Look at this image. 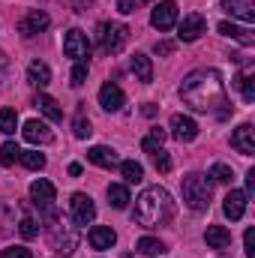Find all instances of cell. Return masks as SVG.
I'll return each instance as SVG.
<instances>
[{
    "instance_id": "obj_27",
    "label": "cell",
    "mask_w": 255,
    "mask_h": 258,
    "mask_svg": "<svg viewBox=\"0 0 255 258\" xmlns=\"http://www.w3.org/2000/svg\"><path fill=\"white\" fill-rule=\"evenodd\" d=\"M120 174H123V180H126V183H141V180H144V168H141L135 159L120 162Z\"/></svg>"
},
{
    "instance_id": "obj_29",
    "label": "cell",
    "mask_w": 255,
    "mask_h": 258,
    "mask_svg": "<svg viewBox=\"0 0 255 258\" xmlns=\"http://www.w3.org/2000/svg\"><path fill=\"white\" fill-rule=\"evenodd\" d=\"M138 252L147 258H156L165 252V246H162V240H156V237H141L138 240Z\"/></svg>"
},
{
    "instance_id": "obj_13",
    "label": "cell",
    "mask_w": 255,
    "mask_h": 258,
    "mask_svg": "<svg viewBox=\"0 0 255 258\" xmlns=\"http://www.w3.org/2000/svg\"><path fill=\"white\" fill-rule=\"evenodd\" d=\"M123 102H126L123 90H120L114 81H105V84H102V90H99V105H102L105 111H120V108H123Z\"/></svg>"
},
{
    "instance_id": "obj_41",
    "label": "cell",
    "mask_w": 255,
    "mask_h": 258,
    "mask_svg": "<svg viewBox=\"0 0 255 258\" xmlns=\"http://www.w3.org/2000/svg\"><path fill=\"white\" fill-rule=\"evenodd\" d=\"M6 72H9V57L0 51V84H3V78H6Z\"/></svg>"
},
{
    "instance_id": "obj_44",
    "label": "cell",
    "mask_w": 255,
    "mask_h": 258,
    "mask_svg": "<svg viewBox=\"0 0 255 258\" xmlns=\"http://www.w3.org/2000/svg\"><path fill=\"white\" fill-rule=\"evenodd\" d=\"M69 174H72V177H78V174H81V165H78V162H72V165H69Z\"/></svg>"
},
{
    "instance_id": "obj_23",
    "label": "cell",
    "mask_w": 255,
    "mask_h": 258,
    "mask_svg": "<svg viewBox=\"0 0 255 258\" xmlns=\"http://www.w3.org/2000/svg\"><path fill=\"white\" fill-rule=\"evenodd\" d=\"M27 81L33 84V87H48V81H51V69L48 63H42V60H33V63L27 66Z\"/></svg>"
},
{
    "instance_id": "obj_16",
    "label": "cell",
    "mask_w": 255,
    "mask_h": 258,
    "mask_svg": "<svg viewBox=\"0 0 255 258\" xmlns=\"http://www.w3.org/2000/svg\"><path fill=\"white\" fill-rule=\"evenodd\" d=\"M171 135L177 138V141H195V135H198V123L192 120V117H186V114H174L171 117Z\"/></svg>"
},
{
    "instance_id": "obj_19",
    "label": "cell",
    "mask_w": 255,
    "mask_h": 258,
    "mask_svg": "<svg viewBox=\"0 0 255 258\" xmlns=\"http://www.w3.org/2000/svg\"><path fill=\"white\" fill-rule=\"evenodd\" d=\"M225 12H231V18H240L246 24L255 21V0H222Z\"/></svg>"
},
{
    "instance_id": "obj_34",
    "label": "cell",
    "mask_w": 255,
    "mask_h": 258,
    "mask_svg": "<svg viewBox=\"0 0 255 258\" xmlns=\"http://www.w3.org/2000/svg\"><path fill=\"white\" fill-rule=\"evenodd\" d=\"M150 159H153L156 171H162V174H168V171H171V156H168V150H165V147H159L156 153H150Z\"/></svg>"
},
{
    "instance_id": "obj_26",
    "label": "cell",
    "mask_w": 255,
    "mask_h": 258,
    "mask_svg": "<svg viewBox=\"0 0 255 258\" xmlns=\"http://www.w3.org/2000/svg\"><path fill=\"white\" fill-rule=\"evenodd\" d=\"M231 84L243 90V99H246V102H255V75L252 72H240Z\"/></svg>"
},
{
    "instance_id": "obj_3",
    "label": "cell",
    "mask_w": 255,
    "mask_h": 258,
    "mask_svg": "<svg viewBox=\"0 0 255 258\" xmlns=\"http://www.w3.org/2000/svg\"><path fill=\"white\" fill-rule=\"evenodd\" d=\"M180 189H183V201H186V207H192V210H207V207H210V198H213V180H210L207 174H198V171L186 174L183 183H180Z\"/></svg>"
},
{
    "instance_id": "obj_2",
    "label": "cell",
    "mask_w": 255,
    "mask_h": 258,
    "mask_svg": "<svg viewBox=\"0 0 255 258\" xmlns=\"http://www.w3.org/2000/svg\"><path fill=\"white\" fill-rule=\"evenodd\" d=\"M174 219V201L168 189L162 186H147L135 201V222L144 228H162Z\"/></svg>"
},
{
    "instance_id": "obj_10",
    "label": "cell",
    "mask_w": 255,
    "mask_h": 258,
    "mask_svg": "<svg viewBox=\"0 0 255 258\" xmlns=\"http://www.w3.org/2000/svg\"><path fill=\"white\" fill-rule=\"evenodd\" d=\"M231 147L243 156H252L255 153V129L252 123H240V126L231 132Z\"/></svg>"
},
{
    "instance_id": "obj_21",
    "label": "cell",
    "mask_w": 255,
    "mask_h": 258,
    "mask_svg": "<svg viewBox=\"0 0 255 258\" xmlns=\"http://www.w3.org/2000/svg\"><path fill=\"white\" fill-rule=\"evenodd\" d=\"M204 240H207L210 249H228V246H231V231H228L225 225H207Z\"/></svg>"
},
{
    "instance_id": "obj_1",
    "label": "cell",
    "mask_w": 255,
    "mask_h": 258,
    "mask_svg": "<svg viewBox=\"0 0 255 258\" xmlns=\"http://www.w3.org/2000/svg\"><path fill=\"white\" fill-rule=\"evenodd\" d=\"M180 99L189 105L192 111H201V114L228 117V111H231L222 75L216 69H195V72H189L180 81Z\"/></svg>"
},
{
    "instance_id": "obj_38",
    "label": "cell",
    "mask_w": 255,
    "mask_h": 258,
    "mask_svg": "<svg viewBox=\"0 0 255 258\" xmlns=\"http://www.w3.org/2000/svg\"><path fill=\"white\" fill-rule=\"evenodd\" d=\"M174 51V42H168V39H159L156 45H153V54H162V57H168Z\"/></svg>"
},
{
    "instance_id": "obj_20",
    "label": "cell",
    "mask_w": 255,
    "mask_h": 258,
    "mask_svg": "<svg viewBox=\"0 0 255 258\" xmlns=\"http://www.w3.org/2000/svg\"><path fill=\"white\" fill-rule=\"evenodd\" d=\"M219 33L228 36V39H237L243 48H252L255 45V36H252L249 27H237V24H231V21H222V24H219Z\"/></svg>"
},
{
    "instance_id": "obj_14",
    "label": "cell",
    "mask_w": 255,
    "mask_h": 258,
    "mask_svg": "<svg viewBox=\"0 0 255 258\" xmlns=\"http://www.w3.org/2000/svg\"><path fill=\"white\" fill-rule=\"evenodd\" d=\"M87 240H90L93 249L105 252V249H111V246L117 243V234H114V228H108V225H93V228L87 231Z\"/></svg>"
},
{
    "instance_id": "obj_15",
    "label": "cell",
    "mask_w": 255,
    "mask_h": 258,
    "mask_svg": "<svg viewBox=\"0 0 255 258\" xmlns=\"http://www.w3.org/2000/svg\"><path fill=\"white\" fill-rule=\"evenodd\" d=\"M246 198H249L246 192H240V189H231V192L225 195V201H222V213H225L231 222H237V219L246 213Z\"/></svg>"
},
{
    "instance_id": "obj_42",
    "label": "cell",
    "mask_w": 255,
    "mask_h": 258,
    "mask_svg": "<svg viewBox=\"0 0 255 258\" xmlns=\"http://www.w3.org/2000/svg\"><path fill=\"white\" fill-rule=\"evenodd\" d=\"M255 192V168H249V174H246V195Z\"/></svg>"
},
{
    "instance_id": "obj_28",
    "label": "cell",
    "mask_w": 255,
    "mask_h": 258,
    "mask_svg": "<svg viewBox=\"0 0 255 258\" xmlns=\"http://www.w3.org/2000/svg\"><path fill=\"white\" fill-rule=\"evenodd\" d=\"M21 165L24 168H30V171H42L45 168V156L39 153V150H21Z\"/></svg>"
},
{
    "instance_id": "obj_17",
    "label": "cell",
    "mask_w": 255,
    "mask_h": 258,
    "mask_svg": "<svg viewBox=\"0 0 255 258\" xmlns=\"http://www.w3.org/2000/svg\"><path fill=\"white\" fill-rule=\"evenodd\" d=\"M87 159H90L93 165H99V168H117V165H120V156H117L111 147H105V144H93V147L87 150Z\"/></svg>"
},
{
    "instance_id": "obj_7",
    "label": "cell",
    "mask_w": 255,
    "mask_h": 258,
    "mask_svg": "<svg viewBox=\"0 0 255 258\" xmlns=\"http://www.w3.org/2000/svg\"><path fill=\"white\" fill-rule=\"evenodd\" d=\"M69 210H72V222L75 225H90L96 219V204L87 192H75L69 198Z\"/></svg>"
},
{
    "instance_id": "obj_39",
    "label": "cell",
    "mask_w": 255,
    "mask_h": 258,
    "mask_svg": "<svg viewBox=\"0 0 255 258\" xmlns=\"http://www.w3.org/2000/svg\"><path fill=\"white\" fill-rule=\"evenodd\" d=\"M138 3H141V0H117V9H120L123 15H129V12L138 9Z\"/></svg>"
},
{
    "instance_id": "obj_11",
    "label": "cell",
    "mask_w": 255,
    "mask_h": 258,
    "mask_svg": "<svg viewBox=\"0 0 255 258\" xmlns=\"http://www.w3.org/2000/svg\"><path fill=\"white\" fill-rule=\"evenodd\" d=\"M30 198H33V204H36V207L51 210V207H54V183H51V180H45V177L33 180V183H30Z\"/></svg>"
},
{
    "instance_id": "obj_40",
    "label": "cell",
    "mask_w": 255,
    "mask_h": 258,
    "mask_svg": "<svg viewBox=\"0 0 255 258\" xmlns=\"http://www.w3.org/2000/svg\"><path fill=\"white\" fill-rule=\"evenodd\" d=\"M243 246H246V255L255 258V246H252V228H246V234H243Z\"/></svg>"
},
{
    "instance_id": "obj_5",
    "label": "cell",
    "mask_w": 255,
    "mask_h": 258,
    "mask_svg": "<svg viewBox=\"0 0 255 258\" xmlns=\"http://www.w3.org/2000/svg\"><path fill=\"white\" fill-rule=\"evenodd\" d=\"M126 42H129L126 24H108V21L99 24V45H102L105 54H120Z\"/></svg>"
},
{
    "instance_id": "obj_31",
    "label": "cell",
    "mask_w": 255,
    "mask_h": 258,
    "mask_svg": "<svg viewBox=\"0 0 255 258\" xmlns=\"http://www.w3.org/2000/svg\"><path fill=\"white\" fill-rule=\"evenodd\" d=\"M18 126V114H15V108H0V132L3 135H12Z\"/></svg>"
},
{
    "instance_id": "obj_6",
    "label": "cell",
    "mask_w": 255,
    "mask_h": 258,
    "mask_svg": "<svg viewBox=\"0 0 255 258\" xmlns=\"http://www.w3.org/2000/svg\"><path fill=\"white\" fill-rule=\"evenodd\" d=\"M63 54L66 57H72L75 63H84L87 57H90V39H87V33L84 30H69L63 36Z\"/></svg>"
},
{
    "instance_id": "obj_43",
    "label": "cell",
    "mask_w": 255,
    "mask_h": 258,
    "mask_svg": "<svg viewBox=\"0 0 255 258\" xmlns=\"http://www.w3.org/2000/svg\"><path fill=\"white\" fill-rule=\"evenodd\" d=\"M90 3H93V0H72V9H75V12H87Z\"/></svg>"
},
{
    "instance_id": "obj_9",
    "label": "cell",
    "mask_w": 255,
    "mask_h": 258,
    "mask_svg": "<svg viewBox=\"0 0 255 258\" xmlns=\"http://www.w3.org/2000/svg\"><path fill=\"white\" fill-rule=\"evenodd\" d=\"M204 27H207L204 15H201V12H189V15H183V21L177 24V39H180V42H195V39L204 33Z\"/></svg>"
},
{
    "instance_id": "obj_25",
    "label": "cell",
    "mask_w": 255,
    "mask_h": 258,
    "mask_svg": "<svg viewBox=\"0 0 255 258\" xmlns=\"http://www.w3.org/2000/svg\"><path fill=\"white\" fill-rule=\"evenodd\" d=\"M129 201H132V198H129V189H126V186H120V183H111V186H108V204H111V207H117V210H126Z\"/></svg>"
},
{
    "instance_id": "obj_32",
    "label": "cell",
    "mask_w": 255,
    "mask_h": 258,
    "mask_svg": "<svg viewBox=\"0 0 255 258\" xmlns=\"http://www.w3.org/2000/svg\"><path fill=\"white\" fill-rule=\"evenodd\" d=\"M207 177H213V183H231V180H234V171H231V165L216 162V165L210 168V174H207Z\"/></svg>"
},
{
    "instance_id": "obj_35",
    "label": "cell",
    "mask_w": 255,
    "mask_h": 258,
    "mask_svg": "<svg viewBox=\"0 0 255 258\" xmlns=\"http://www.w3.org/2000/svg\"><path fill=\"white\" fill-rule=\"evenodd\" d=\"M72 132H75V138H90V120L84 117V111H78L75 114V120H72Z\"/></svg>"
},
{
    "instance_id": "obj_30",
    "label": "cell",
    "mask_w": 255,
    "mask_h": 258,
    "mask_svg": "<svg viewBox=\"0 0 255 258\" xmlns=\"http://www.w3.org/2000/svg\"><path fill=\"white\" fill-rule=\"evenodd\" d=\"M18 156H21V147H18L15 141H6V144L0 147V165H6V168H12V165L18 162Z\"/></svg>"
},
{
    "instance_id": "obj_12",
    "label": "cell",
    "mask_w": 255,
    "mask_h": 258,
    "mask_svg": "<svg viewBox=\"0 0 255 258\" xmlns=\"http://www.w3.org/2000/svg\"><path fill=\"white\" fill-rule=\"evenodd\" d=\"M48 24H51V18H48L42 9H30V12L24 15V21L18 24V30H21V36H36V33H42Z\"/></svg>"
},
{
    "instance_id": "obj_24",
    "label": "cell",
    "mask_w": 255,
    "mask_h": 258,
    "mask_svg": "<svg viewBox=\"0 0 255 258\" xmlns=\"http://www.w3.org/2000/svg\"><path fill=\"white\" fill-rule=\"evenodd\" d=\"M129 66H132V72H135V78H138V81H144V84H150V81H153V63H150V57H147V54H132Z\"/></svg>"
},
{
    "instance_id": "obj_37",
    "label": "cell",
    "mask_w": 255,
    "mask_h": 258,
    "mask_svg": "<svg viewBox=\"0 0 255 258\" xmlns=\"http://www.w3.org/2000/svg\"><path fill=\"white\" fill-rule=\"evenodd\" d=\"M0 258H33V252L27 246H9V249L0 252Z\"/></svg>"
},
{
    "instance_id": "obj_22",
    "label": "cell",
    "mask_w": 255,
    "mask_h": 258,
    "mask_svg": "<svg viewBox=\"0 0 255 258\" xmlns=\"http://www.w3.org/2000/svg\"><path fill=\"white\" fill-rule=\"evenodd\" d=\"M33 105H36V108H39V111H42L51 123H60V120H63V108H60V105H57L48 93H39V96L33 99Z\"/></svg>"
},
{
    "instance_id": "obj_18",
    "label": "cell",
    "mask_w": 255,
    "mask_h": 258,
    "mask_svg": "<svg viewBox=\"0 0 255 258\" xmlns=\"http://www.w3.org/2000/svg\"><path fill=\"white\" fill-rule=\"evenodd\" d=\"M21 135H24V141H30V144H48L51 141V129L45 120H27L24 129H21Z\"/></svg>"
},
{
    "instance_id": "obj_33",
    "label": "cell",
    "mask_w": 255,
    "mask_h": 258,
    "mask_svg": "<svg viewBox=\"0 0 255 258\" xmlns=\"http://www.w3.org/2000/svg\"><path fill=\"white\" fill-rule=\"evenodd\" d=\"M18 231H21V237H24V240H33V237L39 234V225H36V219H33V216H27V213H24V216H21V222H18Z\"/></svg>"
},
{
    "instance_id": "obj_36",
    "label": "cell",
    "mask_w": 255,
    "mask_h": 258,
    "mask_svg": "<svg viewBox=\"0 0 255 258\" xmlns=\"http://www.w3.org/2000/svg\"><path fill=\"white\" fill-rule=\"evenodd\" d=\"M87 81V63H75L72 66V75H69V84L72 87H81Z\"/></svg>"
},
{
    "instance_id": "obj_4",
    "label": "cell",
    "mask_w": 255,
    "mask_h": 258,
    "mask_svg": "<svg viewBox=\"0 0 255 258\" xmlns=\"http://www.w3.org/2000/svg\"><path fill=\"white\" fill-rule=\"evenodd\" d=\"M48 222H51V228H48L51 249H54L57 255H72L75 246H78V228L69 225V222H63V219H57V213H54Z\"/></svg>"
},
{
    "instance_id": "obj_8",
    "label": "cell",
    "mask_w": 255,
    "mask_h": 258,
    "mask_svg": "<svg viewBox=\"0 0 255 258\" xmlns=\"http://www.w3.org/2000/svg\"><path fill=\"white\" fill-rule=\"evenodd\" d=\"M150 24H153L156 30H171V27L177 24V3H174V0L156 3L153 12H150Z\"/></svg>"
}]
</instances>
